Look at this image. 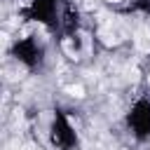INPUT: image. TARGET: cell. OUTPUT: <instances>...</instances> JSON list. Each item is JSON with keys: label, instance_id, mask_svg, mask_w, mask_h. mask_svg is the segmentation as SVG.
Instances as JSON below:
<instances>
[{"label": "cell", "instance_id": "cell-1", "mask_svg": "<svg viewBox=\"0 0 150 150\" xmlns=\"http://www.w3.org/2000/svg\"><path fill=\"white\" fill-rule=\"evenodd\" d=\"M68 91H70L73 96H77V98H82V96H84V87H82V84H75V87H70Z\"/></svg>", "mask_w": 150, "mask_h": 150}, {"label": "cell", "instance_id": "cell-2", "mask_svg": "<svg viewBox=\"0 0 150 150\" xmlns=\"http://www.w3.org/2000/svg\"><path fill=\"white\" fill-rule=\"evenodd\" d=\"M138 75H141V73H138V70H136V68H134V70H131V73H129V77H131V80H138Z\"/></svg>", "mask_w": 150, "mask_h": 150}, {"label": "cell", "instance_id": "cell-3", "mask_svg": "<svg viewBox=\"0 0 150 150\" xmlns=\"http://www.w3.org/2000/svg\"><path fill=\"white\" fill-rule=\"evenodd\" d=\"M108 2H117V0H108Z\"/></svg>", "mask_w": 150, "mask_h": 150}]
</instances>
